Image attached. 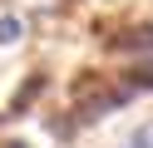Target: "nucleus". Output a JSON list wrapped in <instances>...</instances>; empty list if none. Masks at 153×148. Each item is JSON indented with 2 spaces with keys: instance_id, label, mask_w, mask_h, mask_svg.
<instances>
[{
  "instance_id": "nucleus-1",
  "label": "nucleus",
  "mask_w": 153,
  "mask_h": 148,
  "mask_svg": "<svg viewBox=\"0 0 153 148\" xmlns=\"http://www.w3.org/2000/svg\"><path fill=\"white\" fill-rule=\"evenodd\" d=\"M114 49H119V54H128L138 69H143V64L153 69V25H138V30H128L123 39H114Z\"/></svg>"
},
{
  "instance_id": "nucleus-2",
  "label": "nucleus",
  "mask_w": 153,
  "mask_h": 148,
  "mask_svg": "<svg viewBox=\"0 0 153 148\" xmlns=\"http://www.w3.org/2000/svg\"><path fill=\"white\" fill-rule=\"evenodd\" d=\"M25 30H30V25H25L20 15H0V45H20Z\"/></svg>"
},
{
  "instance_id": "nucleus-3",
  "label": "nucleus",
  "mask_w": 153,
  "mask_h": 148,
  "mask_svg": "<svg viewBox=\"0 0 153 148\" xmlns=\"http://www.w3.org/2000/svg\"><path fill=\"white\" fill-rule=\"evenodd\" d=\"M123 148H153V118H143V123L123 138Z\"/></svg>"
},
{
  "instance_id": "nucleus-4",
  "label": "nucleus",
  "mask_w": 153,
  "mask_h": 148,
  "mask_svg": "<svg viewBox=\"0 0 153 148\" xmlns=\"http://www.w3.org/2000/svg\"><path fill=\"white\" fill-rule=\"evenodd\" d=\"M0 148H25V143H0Z\"/></svg>"
}]
</instances>
